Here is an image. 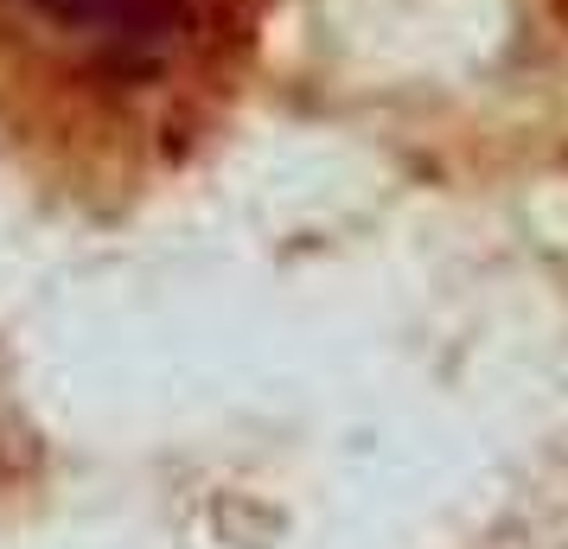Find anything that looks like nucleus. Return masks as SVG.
I'll return each instance as SVG.
<instances>
[{
	"mask_svg": "<svg viewBox=\"0 0 568 549\" xmlns=\"http://www.w3.org/2000/svg\"><path fill=\"white\" fill-rule=\"evenodd\" d=\"M45 20L83 32V39H103L129 58H154L173 39V0H32Z\"/></svg>",
	"mask_w": 568,
	"mask_h": 549,
	"instance_id": "f257e3e1",
	"label": "nucleus"
}]
</instances>
